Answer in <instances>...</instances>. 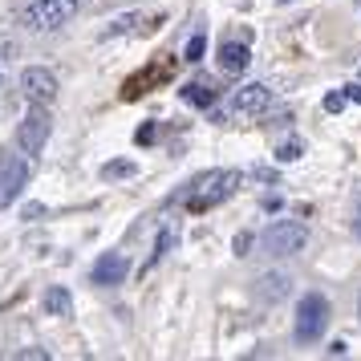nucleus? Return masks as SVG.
Returning <instances> with one entry per match:
<instances>
[{
	"mask_svg": "<svg viewBox=\"0 0 361 361\" xmlns=\"http://www.w3.org/2000/svg\"><path fill=\"white\" fill-rule=\"evenodd\" d=\"M235 187H240V175H235V171H207V175L191 187L187 207H191V212H207V207H215V203H224V199L235 195Z\"/></svg>",
	"mask_w": 361,
	"mask_h": 361,
	"instance_id": "f257e3e1",
	"label": "nucleus"
},
{
	"mask_svg": "<svg viewBox=\"0 0 361 361\" xmlns=\"http://www.w3.org/2000/svg\"><path fill=\"white\" fill-rule=\"evenodd\" d=\"M329 329V300L321 293H305V300L296 305V341H321V333Z\"/></svg>",
	"mask_w": 361,
	"mask_h": 361,
	"instance_id": "f03ea898",
	"label": "nucleus"
},
{
	"mask_svg": "<svg viewBox=\"0 0 361 361\" xmlns=\"http://www.w3.org/2000/svg\"><path fill=\"white\" fill-rule=\"evenodd\" d=\"M260 244L268 256H296L300 247L309 244V228L300 224V219H280L272 228L260 235Z\"/></svg>",
	"mask_w": 361,
	"mask_h": 361,
	"instance_id": "7ed1b4c3",
	"label": "nucleus"
},
{
	"mask_svg": "<svg viewBox=\"0 0 361 361\" xmlns=\"http://www.w3.org/2000/svg\"><path fill=\"white\" fill-rule=\"evenodd\" d=\"M49 134H53V118L45 106H33L29 114H25V122L17 126V147L20 154H41L45 150V142H49Z\"/></svg>",
	"mask_w": 361,
	"mask_h": 361,
	"instance_id": "20e7f679",
	"label": "nucleus"
},
{
	"mask_svg": "<svg viewBox=\"0 0 361 361\" xmlns=\"http://www.w3.org/2000/svg\"><path fill=\"white\" fill-rule=\"evenodd\" d=\"M69 17H73L69 0H29V4H25V25H29L33 33H53V29H61Z\"/></svg>",
	"mask_w": 361,
	"mask_h": 361,
	"instance_id": "39448f33",
	"label": "nucleus"
},
{
	"mask_svg": "<svg viewBox=\"0 0 361 361\" xmlns=\"http://www.w3.org/2000/svg\"><path fill=\"white\" fill-rule=\"evenodd\" d=\"M25 183H29V163L20 154H4L0 159V212L13 207V199H20Z\"/></svg>",
	"mask_w": 361,
	"mask_h": 361,
	"instance_id": "423d86ee",
	"label": "nucleus"
},
{
	"mask_svg": "<svg viewBox=\"0 0 361 361\" xmlns=\"http://www.w3.org/2000/svg\"><path fill=\"white\" fill-rule=\"evenodd\" d=\"M20 94L33 102V106H49L57 98V73L45 66H29L20 73Z\"/></svg>",
	"mask_w": 361,
	"mask_h": 361,
	"instance_id": "0eeeda50",
	"label": "nucleus"
},
{
	"mask_svg": "<svg viewBox=\"0 0 361 361\" xmlns=\"http://www.w3.org/2000/svg\"><path fill=\"white\" fill-rule=\"evenodd\" d=\"M268 106H272V90L260 85V82H252V85H244V90L231 94V110H235V114H264Z\"/></svg>",
	"mask_w": 361,
	"mask_h": 361,
	"instance_id": "6e6552de",
	"label": "nucleus"
},
{
	"mask_svg": "<svg viewBox=\"0 0 361 361\" xmlns=\"http://www.w3.org/2000/svg\"><path fill=\"white\" fill-rule=\"evenodd\" d=\"M126 272H130V260H126L122 252H106V256L94 264L90 280H94V284H122V280H126Z\"/></svg>",
	"mask_w": 361,
	"mask_h": 361,
	"instance_id": "1a4fd4ad",
	"label": "nucleus"
},
{
	"mask_svg": "<svg viewBox=\"0 0 361 361\" xmlns=\"http://www.w3.org/2000/svg\"><path fill=\"white\" fill-rule=\"evenodd\" d=\"M288 288H293V280L284 276V272H264V276L252 284L256 300H264V305H280V300L288 296Z\"/></svg>",
	"mask_w": 361,
	"mask_h": 361,
	"instance_id": "9d476101",
	"label": "nucleus"
},
{
	"mask_svg": "<svg viewBox=\"0 0 361 361\" xmlns=\"http://www.w3.org/2000/svg\"><path fill=\"white\" fill-rule=\"evenodd\" d=\"M247 61H252V53H247L244 41H224L219 45V69L224 73H244Z\"/></svg>",
	"mask_w": 361,
	"mask_h": 361,
	"instance_id": "9b49d317",
	"label": "nucleus"
},
{
	"mask_svg": "<svg viewBox=\"0 0 361 361\" xmlns=\"http://www.w3.org/2000/svg\"><path fill=\"white\" fill-rule=\"evenodd\" d=\"M45 312L49 317H69V309H73V296H69V288H61V284H53V288H45Z\"/></svg>",
	"mask_w": 361,
	"mask_h": 361,
	"instance_id": "f8f14e48",
	"label": "nucleus"
},
{
	"mask_svg": "<svg viewBox=\"0 0 361 361\" xmlns=\"http://www.w3.org/2000/svg\"><path fill=\"white\" fill-rule=\"evenodd\" d=\"M183 102H191V106H199V110H207L215 102V90L212 85H203V82H191V85H183Z\"/></svg>",
	"mask_w": 361,
	"mask_h": 361,
	"instance_id": "ddd939ff",
	"label": "nucleus"
},
{
	"mask_svg": "<svg viewBox=\"0 0 361 361\" xmlns=\"http://www.w3.org/2000/svg\"><path fill=\"white\" fill-rule=\"evenodd\" d=\"M134 175V163H106L102 166V179H126Z\"/></svg>",
	"mask_w": 361,
	"mask_h": 361,
	"instance_id": "4468645a",
	"label": "nucleus"
},
{
	"mask_svg": "<svg viewBox=\"0 0 361 361\" xmlns=\"http://www.w3.org/2000/svg\"><path fill=\"white\" fill-rule=\"evenodd\" d=\"M203 49H207V41H203V33H195L187 41V61H203Z\"/></svg>",
	"mask_w": 361,
	"mask_h": 361,
	"instance_id": "2eb2a0df",
	"label": "nucleus"
},
{
	"mask_svg": "<svg viewBox=\"0 0 361 361\" xmlns=\"http://www.w3.org/2000/svg\"><path fill=\"white\" fill-rule=\"evenodd\" d=\"M276 159H280V163H293V159H300V142H296V138H288V142L276 150Z\"/></svg>",
	"mask_w": 361,
	"mask_h": 361,
	"instance_id": "dca6fc26",
	"label": "nucleus"
},
{
	"mask_svg": "<svg viewBox=\"0 0 361 361\" xmlns=\"http://www.w3.org/2000/svg\"><path fill=\"white\" fill-rule=\"evenodd\" d=\"M138 20H142V17H122V20H114V25H110V33H130ZM110 33H106V37H110Z\"/></svg>",
	"mask_w": 361,
	"mask_h": 361,
	"instance_id": "f3484780",
	"label": "nucleus"
},
{
	"mask_svg": "<svg viewBox=\"0 0 361 361\" xmlns=\"http://www.w3.org/2000/svg\"><path fill=\"white\" fill-rule=\"evenodd\" d=\"M17 357L20 361H49V349H37V345H33V349H20Z\"/></svg>",
	"mask_w": 361,
	"mask_h": 361,
	"instance_id": "a211bd4d",
	"label": "nucleus"
},
{
	"mask_svg": "<svg viewBox=\"0 0 361 361\" xmlns=\"http://www.w3.org/2000/svg\"><path fill=\"white\" fill-rule=\"evenodd\" d=\"M345 102H349V94H329V98H325V110H329V114H337Z\"/></svg>",
	"mask_w": 361,
	"mask_h": 361,
	"instance_id": "6ab92c4d",
	"label": "nucleus"
},
{
	"mask_svg": "<svg viewBox=\"0 0 361 361\" xmlns=\"http://www.w3.org/2000/svg\"><path fill=\"white\" fill-rule=\"evenodd\" d=\"M166 247H171V231H163V235H159V247H154V260H163V252ZM150 260V264H154Z\"/></svg>",
	"mask_w": 361,
	"mask_h": 361,
	"instance_id": "aec40b11",
	"label": "nucleus"
},
{
	"mask_svg": "<svg viewBox=\"0 0 361 361\" xmlns=\"http://www.w3.org/2000/svg\"><path fill=\"white\" fill-rule=\"evenodd\" d=\"M247 247H252V235H235V256H247Z\"/></svg>",
	"mask_w": 361,
	"mask_h": 361,
	"instance_id": "412c9836",
	"label": "nucleus"
},
{
	"mask_svg": "<svg viewBox=\"0 0 361 361\" xmlns=\"http://www.w3.org/2000/svg\"><path fill=\"white\" fill-rule=\"evenodd\" d=\"M134 138H138V142H154V126H142V130L134 134Z\"/></svg>",
	"mask_w": 361,
	"mask_h": 361,
	"instance_id": "4be33fe9",
	"label": "nucleus"
},
{
	"mask_svg": "<svg viewBox=\"0 0 361 361\" xmlns=\"http://www.w3.org/2000/svg\"><path fill=\"white\" fill-rule=\"evenodd\" d=\"M345 94H349V102H361V85H345Z\"/></svg>",
	"mask_w": 361,
	"mask_h": 361,
	"instance_id": "5701e85b",
	"label": "nucleus"
},
{
	"mask_svg": "<svg viewBox=\"0 0 361 361\" xmlns=\"http://www.w3.org/2000/svg\"><path fill=\"white\" fill-rule=\"evenodd\" d=\"M85 4H90V0H69V8H73V13H78V8H85Z\"/></svg>",
	"mask_w": 361,
	"mask_h": 361,
	"instance_id": "b1692460",
	"label": "nucleus"
},
{
	"mask_svg": "<svg viewBox=\"0 0 361 361\" xmlns=\"http://www.w3.org/2000/svg\"><path fill=\"white\" fill-rule=\"evenodd\" d=\"M357 235H361V212H357Z\"/></svg>",
	"mask_w": 361,
	"mask_h": 361,
	"instance_id": "393cba45",
	"label": "nucleus"
},
{
	"mask_svg": "<svg viewBox=\"0 0 361 361\" xmlns=\"http://www.w3.org/2000/svg\"><path fill=\"white\" fill-rule=\"evenodd\" d=\"M357 312H361V300H357Z\"/></svg>",
	"mask_w": 361,
	"mask_h": 361,
	"instance_id": "a878e982",
	"label": "nucleus"
}]
</instances>
